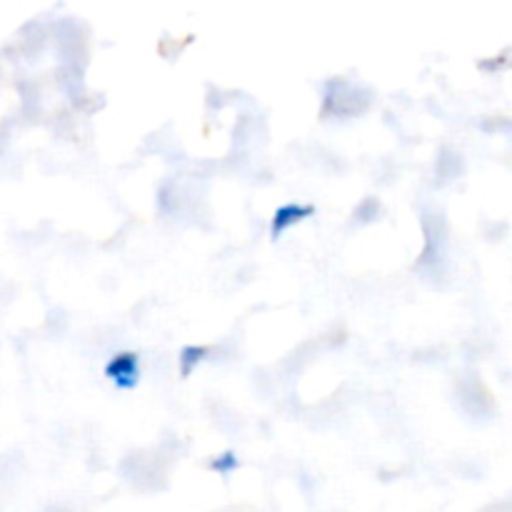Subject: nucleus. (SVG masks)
<instances>
[{
  "label": "nucleus",
  "instance_id": "obj_1",
  "mask_svg": "<svg viewBox=\"0 0 512 512\" xmlns=\"http://www.w3.org/2000/svg\"><path fill=\"white\" fill-rule=\"evenodd\" d=\"M105 378L118 390H133L140 383V358L133 350H120L105 363Z\"/></svg>",
  "mask_w": 512,
  "mask_h": 512
},
{
  "label": "nucleus",
  "instance_id": "obj_2",
  "mask_svg": "<svg viewBox=\"0 0 512 512\" xmlns=\"http://www.w3.org/2000/svg\"><path fill=\"white\" fill-rule=\"evenodd\" d=\"M310 215H315V205L310 203L280 205V208L273 213V218H270V238L278 240L285 230L295 228V225H300L303 220H308Z\"/></svg>",
  "mask_w": 512,
  "mask_h": 512
},
{
  "label": "nucleus",
  "instance_id": "obj_3",
  "mask_svg": "<svg viewBox=\"0 0 512 512\" xmlns=\"http://www.w3.org/2000/svg\"><path fill=\"white\" fill-rule=\"evenodd\" d=\"M208 353V345H185V348L180 350V375H183V378H190V373L208 358Z\"/></svg>",
  "mask_w": 512,
  "mask_h": 512
},
{
  "label": "nucleus",
  "instance_id": "obj_4",
  "mask_svg": "<svg viewBox=\"0 0 512 512\" xmlns=\"http://www.w3.org/2000/svg\"><path fill=\"white\" fill-rule=\"evenodd\" d=\"M238 465L240 460L233 450H225V453H220L218 458L210 460V470H215L218 475H230L233 470H238Z\"/></svg>",
  "mask_w": 512,
  "mask_h": 512
}]
</instances>
